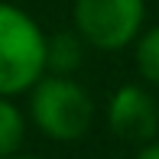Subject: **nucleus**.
Listing matches in <instances>:
<instances>
[{"mask_svg":"<svg viewBox=\"0 0 159 159\" xmlns=\"http://www.w3.org/2000/svg\"><path fill=\"white\" fill-rule=\"evenodd\" d=\"M49 36L26 10L0 0V94L13 98L30 91L46 75Z\"/></svg>","mask_w":159,"mask_h":159,"instance_id":"obj_1","label":"nucleus"},{"mask_svg":"<svg viewBox=\"0 0 159 159\" xmlns=\"http://www.w3.org/2000/svg\"><path fill=\"white\" fill-rule=\"evenodd\" d=\"M33 124L55 143H78L94 124V98L68 75L46 71L30 88Z\"/></svg>","mask_w":159,"mask_h":159,"instance_id":"obj_2","label":"nucleus"},{"mask_svg":"<svg viewBox=\"0 0 159 159\" xmlns=\"http://www.w3.org/2000/svg\"><path fill=\"white\" fill-rule=\"evenodd\" d=\"M75 33L101 52H117L136 42L146 23V0H75Z\"/></svg>","mask_w":159,"mask_h":159,"instance_id":"obj_3","label":"nucleus"},{"mask_svg":"<svg viewBox=\"0 0 159 159\" xmlns=\"http://www.w3.org/2000/svg\"><path fill=\"white\" fill-rule=\"evenodd\" d=\"M107 127L124 143H149L159 136V101L143 84H120L107 101Z\"/></svg>","mask_w":159,"mask_h":159,"instance_id":"obj_4","label":"nucleus"},{"mask_svg":"<svg viewBox=\"0 0 159 159\" xmlns=\"http://www.w3.org/2000/svg\"><path fill=\"white\" fill-rule=\"evenodd\" d=\"M81 36L78 33H59L49 39L46 46V71H59V75H71L81 65Z\"/></svg>","mask_w":159,"mask_h":159,"instance_id":"obj_5","label":"nucleus"},{"mask_svg":"<svg viewBox=\"0 0 159 159\" xmlns=\"http://www.w3.org/2000/svg\"><path fill=\"white\" fill-rule=\"evenodd\" d=\"M26 140V120L20 114V107L10 98L0 94V159H10L20 153Z\"/></svg>","mask_w":159,"mask_h":159,"instance_id":"obj_6","label":"nucleus"},{"mask_svg":"<svg viewBox=\"0 0 159 159\" xmlns=\"http://www.w3.org/2000/svg\"><path fill=\"white\" fill-rule=\"evenodd\" d=\"M133 59H136V71L146 84L159 88V26H149L136 36L133 42Z\"/></svg>","mask_w":159,"mask_h":159,"instance_id":"obj_7","label":"nucleus"},{"mask_svg":"<svg viewBox=\"0 0 159 159\" xmlns=\"http://www.w3.org/2000/svg\"><path fill=\"white\" fill-rule=\"evenodd\" d=\"M133 159H159V136L149 143H140V149H136Z\"/></svg>","mask_w":159,"mask_h":159,"instance_id":"obj_8","label":"nucleus"},{"mask_svg":"<svg viewBox=\"0 0 159 159\" xmlns=\"http://www.w3.org/2000/svg\"><path fill=\"white\" fill-rule=\"evenodd\" d=\"M10 159H39V156H10Z\"/></svg>","mask_w":159,"mask_h":159,"instance_id":"obj_9","label":"nucleus"}]
</instances>
